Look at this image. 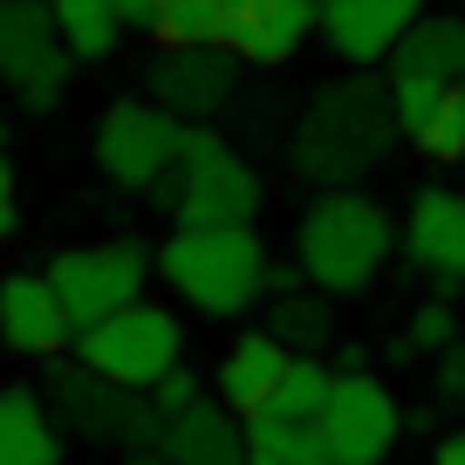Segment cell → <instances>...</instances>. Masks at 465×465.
<instances>
[{"label": "cell", "mask_w": 465, "mask_h": 465, "mask_svg": "<svg viewBox=\"0 0 465 465\" xmlns=\"http://www.w3.org/2000/svg\"><path fill=\"white\" fill-rule=\"evenodd\" d=\"M397 110H391V83H377L370 69L342 75V83L315 89V103L294 124V164L322 185L349 192V178L377 172L397 151Z\"/></svg>", "instance_id": "obj_1"}, {"label": "cell", "mask_w": 465, "mask_h": 465, "mask_svg": "<svg viewBox=\"0 0 465 465\" xmlns=\"http://www.w3.org/2000/svg\"><path fill=\"white\" fill-rule=\"evenodd\" d=\"M158 274L199 315H247L267 294L274 267H267V247L253 226H178L158 247Z\"/></svg>", "instance_id": "obj_2"}, {"label": "cell", "mask_w": 465, "mask_h": 465, "mask_svg": "<svg viewBox=\"0 0 465 465\" xmlns=\"http://www.w3.org/2000/svg\"><path fill=\"white\" fill-rule=\"evenodd\" d=\"M397 226L377 199L363 192H322L302 213V232H294V261H302V281L322 294H356L377 281V267L391 261Z\"/></svg>", "instance_id": "obj_3"}, {"label": "cell", "mask_w": 465, "mask_h": 465, "mask_svg": "<svg viewBox=\"0 0 465 465\" xmlns=\"http://www.w3.org/2000/svg\"><path fill=\"white\" fill-rule=\"evenodd\" d=\"M151 199L178 219V226H253L261 213V178L226 137L213 131H185L178 164L151 185Z\"/></svg>", "instance_id": "obj_4"}, {"label": "cell", "mask_w": 465, "mask_h": 465, "mask_svg": "<svg viewBox=\"0 0 465 465\" xmlns=\"http://www.w3.org/2000/svg\"><path fill=\"white\" fill-rule=\"evenodd\" d=\"M42 404L48 418H55V431H75V438H96V445H124V451H158V431L164 418L151 411V397L137 391H116L110 377H96V370H83L69 356V363H48L42 370Z\"/></svg>", "instance_id": "obj_5"}, {"label": "cell", "mask_w": 465, "mask_h": 465, "mask_svg": "<svg viewBox=\"0 0 465 465\" xmlns=\"http://www.w3.org/2000/svg\"><path fill=\"white\" fill-rule=\"evenodd\" d=\"M75 363L110 377L116 391L151 397V383L185 363V329H178L172 308L131 302V308H116V315H103L96 329H75Z\"/></svg>", "instance_id": "obj_6"}, {"label": "cell", "mask_w": 465, "mask_h": 465, "mask_svg": "<svg viewBox=\"0 0 465 465\" xmlns=\"http://www.w3.org/2000/svg\"><path fill=\"white\" fill-rule=\"evenodd\" d=\"M42 274H48V288H55V302L69 308L75 329H96L103 315L144 302L151 253L137 247V240H103V247H69V253H55Z\"/></svg>", "instance_id": "obj_7"}, {"label": "cell", "mask_w": 465, "mask_h": 465, "mask_svg": "<svg viewBox=\"0 0 465 465\" xmlns=\"http://www.w3.org/2000/svg\"><path fill=\"white\" fill-rule=\"evenodd\" d=\"M178 144H185V124L164 116L151 96H116L96 124V164L124 192H151L178 164Z\"/></svg>", "instance_id": "obj_8"}, {"label": "cell", "mask_w": 465, "mask_h": 465, "mask_svg": "<svg viewBox=\"0 0 465 465\" xmlns=\"http://www.w3.org/2000/svg\"><path fill=\"white\" fill-rule=\"evenodd\" d=\"M0 83L28 110H55L69 89V48L55 35L48 0H0Z\"/></svg>", "instance_id": "obj_9"}, {"label": "cell", "mask_w": 465, "mask_h": 465, "mask_svg": "<svg viewBox=\"0 0 465 465\" xmlns=\"http://www.w3.org/2000/svg\"><path fill=\"white\" fill-rule=\"evenodd\" d=\"M322 445H329V465H383L397 445V431H404V411H397V397L383 391L370 370H342L329 391V404H322Z\"/></svg>", "instance_id": "obj_10"}, {"label": "cell", "mask_w": 465, "mask_h": 465, "mask_svg": "<svg viewBox=\"0 0 465 465\" xmlns=\"http://www.w3.org/2000/svg\"><path fill=\"white\" fill-rule=\"evenodd\" d=\"M424 21V0H315V28L349 69H377Z\"/></svg>", "instance_id": "obj_11"}, {"label": "cell", "mask_w": 465, "mask_h": 465, "mask_svg": "<svg viewBox=\"0 0 465 465\" xmlns=\"http://www.w3.org/2000/svg\"><path fill=\"white\" fill-rule=\"evenodd\" d=\"M151 103L178 124H199V116H219L232 103V83H240V62L226 48H158L151 62Z\"/></svg>", "instance_id": "obj_12"}, {"label": "cell", "mask_w": 465, "mask_h": 465, "mask_svg": "<svg viewBox=\"0 0 465 465\" xmlns=\"http://www.w3.org/2000/svg\"><path fill=\"white\" fill-rule=\"evenodd\" d=\"M0 342L15 356H42V363L75 349V322L55 302L48 274H0Z\"/></svg>", "instance_id": "obj_13"}, {"label": "cell", "mask_w": 465, "mask_h": 465, "mask_svg": "<svg viewBox=\"0 0 465 465\" xmlns=\"http://www.w3.org/2000/svg\"><path fill=\"white\" fill-rule=\"evenodd\" d=\"M308 35H315V0H232L226 55L253 69H281L302 55Z\"/></svg>", "instance_id": "obj_14"}, {"label": "cell", "mask_w": 465, "mask_h": 465, "mask_svg": "<svg viewBox=\"0 0 465 465\" xmlns=\"http://www.w3.org/2000/svg\"><path fill=\"white\" fill-rule=\"evenodd\" d=\"M404 253L438 281V288H459L465 281V199L445 185L418 192L404 219Z\"/></svg>", "instance_id": "obj_15"}, {"label": "cell", "mask_w": 465, "mask_h": 465, "mask_svg": "<svg viewBox=\"0 0 465 465\" xmlns=\"http://www.w3.org/2000/svg\"><path fill=\"white\" fill-rule=\"evenodd\" d=\"M158 459L164 465H247V431L226 404H192L178 418H164L158 431Z\"/></svg>", "instance_id": "obj_16"}, {"label": "cell", "mask_w": 465, "mask_h": 465, "mask_svg": "<svg viewBox=\"0 0 465 465\" xmlns=\"http://www.w3.org/2000/svg\"><path fill=\"white\" fill-rule=\"evenodd\" d=\"M281 370H288V349H281L267 329H253L219 356L213 391H219V404H226L232 418H261L267 397H274V383H281Z\"/></svg>", "instance_id": "obj_17"}, {"label": "cell", "mask_w": 465, "mask_h": 465, "mask_svg": "<svg viewBox=\"0 0 465 465\" xmlns=\"http://www.w3.org/2000/svg\"><path fill=\"white\" fill-rule=\"evenodd\" d=\"M0 465H62V431L35 383H0Z\"/></svg>", "instance_id": "obj_18"}, {"label": "cell", "mask_w": 465, "mask_h": 465, "mask_svg": "<svg viewBox=\"0 0 465 465\" xmlns=\"http://www.w3.org/2000/svg\"><path fill=\"white\" fill-rule=\"evenodd\" d=\"M391 75H424L438 89H459L465 83V15H424L418 28L397 42Z\"/></svg>", "instance_id": "obj_19"}, {"label": "cell", "mask_w": 465, "mask_h": 465, "mask_svg": "<svg viewBox=\"0 0 465 465\" xmlns=\"http://www.w3.org/2000/svg\"><path fill=\"white\" fill-rule=\"evenodd\" d=\"M48 15H55L69 62H110L116 42H124V21H116L110 0H48Z\"/></svg>", "instance_id": "obj_20"}, {"label": "cell", "mask_w": 465, "mask_h": 465, "mask_svg": "<svg viewBox=\"0 0 465 465\" xmlns=\"http://www.w3.org/2000/svg\"><path fill=\"white\" fill-rule=\"evenodd\" d=\"M232 0H158L151 42L158 48H226Z\"/></svg>", "instance_id": "obj_21"}, {"label": "cell", "mask_w": 465, "mask_h": 465, "mask_svg": "<svg viewBox=\"0 0 465 465\" xmlns=\"http://www.w3.org/2000/svg\"><path fill=\"white\" fill-rule=\"evenodd\" d=\"M335 391V370H322V356H288L274 397H267L261 418H281V424H322V404Z\"/></svg>", "instance_id": "obj_22"}, {"label": "cell", "mask_w": 465, "mask_h": 465, "mask_svg": "<svg viewBox=\"0 0 465 465\" xmlns=\"http://www.w3.org/2000/svg\"><path fill=\"white\" fill-rule=\"evenodd\" d=\"M247 465H329V445L315 424L247 418Z\"/></svg>", "instance_id": "obj_23"}, {"label": "cell", "mask_w": 465, "mask_h": 465, "mask_svg": "<svg viewBox=\"0 0 465 465\" xmlns=\"http://www.w3.org/2000/svg\"><path fill=\"white\" fill-rule=\"evenodd\" d=\"M329 329H335V315H329V302H322L315 288H288V294H274V322H267V335H274L288 356H315L322 342H329Z\"/></svg>", "instance_id": "obj_24"}, {"label": "cell", "mask_w": 465, "mask_h": 465, "mask_svg": "<svg viewBox=\"0 0 465 465\" xmlns=\"http://www.w3.org/2000/svg\"><path fill=\"white\" fill-rule=\"evenodd\" d=\"M418 151H424V158H438V164H465V83L438 96L431 124L418 131Z\"/></svg>", "instance_id": "obj_25"}, {"label": "cell", "mask_w": 465, "mask_h": 465, "mask_svg": "<svg viewBox=\"0 0 465 465\" xmlns=\"http://www.w3.org/2000/svg\"><path fill=\"white\" fill-rule=\"evenodd\" d=\"M438 96H445V89H438V83H424V75H391V110H397V131H404L411 144H418V131L431 124Z\"/></svg>", "instance_id": "obj_26"}, {"label": "cell", "mask_w": 465, "mask_h": 465, "mask_svg": "<svg viewBox=\"0 0 465 465\" xmlns=\"http://www.w3.org/2000/svg\"><path fill=\"white\" fill-rule=\"evenodd\" d=\"M459 342V322H451V308L445 302H424L418 315H411V329H404V342H397V356H424V349H451Z\"/></svg>", "instance_id": "obj_27"}, {"label": "cell", "mask_w": 465, "mask_h": 465, "mask_svg": "<svg viewBox=\"0 0 465 465\" xmlns=\"http://www.w3.org/2000/svg\"><path fill=\"white\" fill-rule=\"evenodd\" d=\"M192 404H199V377H192L185 363L151 383V411H158V418H178V411H192Z\"/></svg>", "instance_id": "obj_28"}, {"label": "cell", "mask_w": 465, "mask_h": 465, "mask_svg": "<svg viewBox=\"0 0 465 465\" xmlns=\"http://www.w3.org/2000/svg\"><path fill=\"white\" fill-rule=\"evenodd\" d=\"M438 397H445V404H465V342L438 349Z\"/></svg>", "instance_id": "obj_29"}, {"label": "cell", "mask_w": 465, "mask_h": 465, "mask_svg": "<svg viewBox=\"0 0 465 465\" xmlns=\"http://www.w3.org/2000/svg\"><path fill=\"white\" fill-rule=\"evenodd\" d=\"M15 226H21V192H15V164L0 151V240H15Z\"/></svg>", "instance_id": "obj_30"}, {"label": "cell", "mask_w": 465, "mask_h": 465, "mask_svg": "<svg viewBox=\"0 0 465 465\" xmlns=\"http://www.w3.org/2000/svg\"><path fill=\"white\" fill-rule=\"evenodd\" d=\"M110 7L124 28H151V15H158V0H110Z\"/></svg>", "instance_id": "obj_31"}, {"label": "cell", "mask_w": 465, "mask_h": 465, "mask_svg": "<svg viewBox=\"0 0 465 465\" xmlns=\"http://www.w3.org/2000/svg\"><path fill=\"white\" fill-rule=\"evenodd\" d=\"M431 465H465V431H445V438H438Z\"/></svg>", "instance_id": "obj_32"}, {"label": "cell", "mask_w": 465, "mask_h": 465, "mask_svg": "<svg viewBox=\"0 0 465 465\" xmlns=\"http://www.w3.org/2000/svg\"><path fill=\"white\" fill-rule=\"evenodd\" d=\"M137 465H164V459H158V451H137Z\"/></svg>", "instance_id": "obj_33"}]
</instances>
